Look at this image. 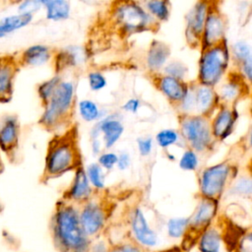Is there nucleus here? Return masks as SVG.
Segmentation results:
<instances>
[{"label": "nucleus", "instance_id": "f257e3e1", "mask_svg": "<svg viewBox=\"0 0 252 252\" xmlns=\"http://www.w3.org/2000/svg\"><path fill=\"white\" fill-rule=\"evenodd\" d=\"M51 233L60 252H88L91 246L90 238L82 228L79 211L73 205L57 207L51 220Z\"/></svg>", "mask_w": 252, "mask_h": 252}, {"label": "nucleus", "instance_id": "f03ea898", "mask_svg": "<svg viewBox=\"0 0 252 252\" xmlns=\"http://www.w3.org/2000/svg\"><path fill=\"white\" fill-rule=\"evenodd\" d=\"M77 160V150L72 139L55 138L50 142L45 158V178L55 177L66 172L76 164Z\"/></svg>", "mask_w": 252, "mask_h": 252}, {"label": "nucleus", "instance_id": "7ed1b4c3", "mask_svg": "<svg viewBox=\"0 0 252 252\" xmlns=\"http://www.w3.org/2000/svg\"><path fill=\"white\" fill-rule=\"evenodd\" d=\"M229 53L224 39L212 47L203 50L199 65L201 85L214 87L218 84L228 66Z\"/></svg>", "mask_w": 252, "mask_h": 252}, {"label": "nucleus", "instance_id": "20e7f679", "mask_svg": "<svg viewBox=\"0 0 252 252\" xmlns=\"http://www.w3.org/2000/svg\"><path fill=\"white\" fill-rule=\"evenodd\" d=\"M74 97L72 82L61 81L46 104L39 118V123L46 129L54 128L69 111Z\"/></svg>", "mask_w": 252, "mask_h": 252}, {"label": "nucleus", "instance_id": "39448f33", "mask_svg": "<svg viewBox=\"0 0 252 252\" xmlns=\"http://www.w3.org/2000/svg\"><path fill=\"white\" fill-rule=\"evenodd\" d=\"M181 133L194 152L205 151L212 142L211 124L202 115H189L182 118Z\"/></svg>", "mask_w": 252, "mask_h": 252}, {"label": "nucleus", "instance_id": "423d86ee", "mask_svg": "<svg viewBox=\"0 0 252 252\" xmlns=\"http://www.w3.org/2000/svg\"><path fill=\"white\" fill-rule=\"evenodd\" d=\"M229 171V164L226 162L204 169L200 179V192L203 198L217 200L224 190Z\"/></svg>", "mask_w": 252, "mask_h": 252}, {"label": "nucleus", "instance_id": "0eeeda50", "mask_svg": "<svg viewBox=\"0 0 252 252\" xmlns=\"http://www.w3.org/2000/svg\"><path fill=\"white\" fill-rule=\"evenodd\" d=\"M130 228L133 237L132 241L144 250L156 248L159 245L158 234L149 224L143 211L139 208L135 209L132 214Z\"/></svg>", "mask_w": 252, "mask_h": 252}, {"label": "nucleus", "instance_id": "6e6552de", "mask_svg": "<svg viewBox=\"0 0 252 252\" xmlns=\"http://www.w3.org/2000/svg\"><path fill=\"white\" fill-rule=\"evenodd\" d=\"M114 16L127 32L142 31L150 22L149 14L135 2L121 3L116 8Z\"/></svg>", "mask_w": 252, "mask_h": 252}, {"label": "nucleus", "instance_id": "1a4fd4ad", "mask_svg": "<svg viewBox=\"0 0 252 252\" xmlns=\"http://www.w3.org/2000/svg\"><path fill=\"white\" fill-rule=\"evenodd\" d=\"M105 218V212L101 205L95 202L86 203L79 212L82 228L89 238L97 235L101 231Z\"/></svg>", "mask_w": 252, "mask_h": 252}, {"label": "nucleus", "instance_id": "9d476101", "mask_svg": "<svg viewBox=\"0 0 252 252\" xmlns=\"http://www.w3.org/2000/svg\"><path fill=\"white\" fill-rule=\"evenodd\" d=\"M20 139V123L14 114H6L0 118V151L13 157L18 149Z\"/></svg>", "mask_w": 252, "mask_h": 252}, {"label": "nucleus", "instance_id": "9b49d317", "mask_svg": "<svg viewBox=\"0 0 252 252\" xmlns=\"http://www.w3.org/2000/svg\"><path fill=\"white\" fill-rule=\"evenodd\" d=\"M20 65L16 56H0V102L7 103L12 99L14 83Z\"/></svg>", "mask_w": 252, "mask_h": 252}, {"label": "nucleus", "instance_id": "f8f14e48", "mask_svg": "<svg viewBox=\"0 0 252 252\" xmlns=\"http://www.w3.org/2000/svg\"><path fill=\"white\" fill-rule=\"evenodd\" d=\"M224 31L225 22L223 17L219 11L209 8L201 36L203 50L220 43L224 39Z\"/></svg>", "mask_w": 252, "mask_h": 252}, {"label": "nucleus", "instance_id": "ddd939ff", "mask_svg": "<svg viewBox=\"0 0 252 252\" xmlns=\"http://www.w3.org/2000/svg\"><path fill=\"white\" fill-rule=\"evenodd\" d=\"M217 200L203 198L191 218H189V227L187 232L201 233L204 229L210 226L211 221L217 214Z\"/></svg>", "mask_w": 252, "mask_h": 252}, {"label": "nucleus", "instance_id": "4468645a", "mask_svg": "<svg viewBox=\"0 0 252 252\" xmlns=\"http://www.w3.org/2000/svg\"><path fill=\"white\" fill-rule=\"evenodd\" d=\"M51 50L49 46L44 44H32L20 52L16 59L19 65L37 67L47 63L51 58Z\"/></svg>", "mask_w": 252, "mask_h": 252}, {"label": "nucleus", "instance_id": "2eb2a0df", "mask_svg": "<svg viewBox=\"0 0 252 252\" xmlns=\"http://www.w3.org/2000/svg\"><path fill=\"white\" fill-rule=\"evenodd\" d=\"M208 10V3L198 2L189 12L187 16V33H189V39L194 37L195 40H201Z\"/></svg>", "mask_w": 252, "mask_h": 252}, {"label": "nucleus", "instance_id": "dca6fc26", "mask_svg": "<svg viewBox=\"0 0 252 252\" xmlns=\"http://www.w3.org/2000/svg\"><path fill=\"white\" fill-rule=\"evenodd\" d=\"M94 131L103 134V142L105 148H111L121 137L124 127L119 119L114 116H110L101 120L95 127Z\"/></svg>", "mask_w": 252, "mask_h": 252}, {"label": "nucleus", "instance_id": "f3484780", "mask_svg": "<svg viewBox=\"0 0 252 252\" xmlns=\"http://www.w3.org/2000/svg\"><path fill=\"white\" fill-rule=\"evenodd\" d=\"M158 88L171 101L180 102L184 98L189 87L182 81L165 75L159 78Z\"/></svg>", "mask_w": 252, "mask_h": 252}, {"label": "nucleus", "instance_id": "a211bd4d", "mask_svg": "<svg viewBox=\"0 0 252 252\" xmlns=\"http://www.w3.org/2000/svg\"><path fill=\"white\" fill-rule=\"evenodd\" d=\"M234 122L235 113L228 107H222L212 122V135L218 139H224L231 132Z\"/></svg>", "mask_w": 252, "mask_h": 252}, {"label": "nucleus", "instance_id": "6ab92c4d", "mask_svg": "<svg viewBox=\"0 0 252 252\" xmlns=\"http://www.w3.org/2000/svg\"><path fill=\"white\" fill-rule=\"evenodd\" d=\"M33 19V15L12 14L0 18V39L29 26Z\"/></svg>", "mask_w": 252, "mask_h": 252}, {"label": "nucleus", "instance_id": "aec40b11", "mask_svg": "<svg viewBox=\"0 0 252 252\" xmlns=\"http://www.w3.org/2000/svg\"><path fill=\"white\" fill-rule=\"evenodd\" d=\"M222 241L220 231L210 225L200 233L198 248L200 252H222Z\"/></svg>", "mask_w": 252, "mask_h": 252}, {"label": "nucleus", "instance_id": "412c9836", "mask_svg": "<svg viewBox=\"0 0 252 252\" xmlns=\"http://www.w3.org/2000/svg\"><path fill=\"white\" fill-rule=\"evenodd\" d=\"M91 193L92 189L86 171L81 165H79L76 170L73 185L70 188L69 197L73 201L82 202L88 200Z\"/></svg>", "mask_w": 252, "mask_h": 252}, {"label": "nucleus", "instance_id": "4be33fe9", "mask_svg": "<svg viewBox=\"0 0 252 252\" xmlns=\"http://www.w3.org/2000/svg\"><path fill=\"white\" fill-rule=\"evenodd\" d=\"M217 94L212 87L200 85L194 89L195 109L202 114V116L210 112L216 103Z\"/></svg>", "mask_w": 252, "mask_h": 252}, {"label": "nucleus", "instance_id": "5701e85b", "mask_svg": "<svg viewBox=\"0 0 252 252\" xmlns=\"http://www.w3.org/2000/svg\"><path fill=\"white\" fill-rule=\"evenodd\" d=\"M169 47L158 40H154L148 50L147 54V65L152 71L160 69L169 57Z\"/></svg>", "mask_w": 252, "mask_h": 252}, {"label": "nucleus", "instance_id": "b1692460", "mask_svg": "<svg viewBox=\"0 0 252 252\" xmlns=\"http://www.w3.org/2000/svg\"><path fill=\"white\" fill-rule=\"evenodd\" d=\"M45 9L46 19L50 21L65 20L70 15V3L66 0H46L42 1Z\"/></svg>", "mask_w": 252, "mask_h": 252}, {"label": "nucleus", "instance_id": "393cba45", "mask_svg": "<svg viewBox=\"0 0 252 252\" xmlns=\"http://www.w3.org/2000/svg\"><path fill=\"white\" fill-rule=\"evenodd\" d=\"M189 227V218H172L166 223L167 235L170 238L178 239L183 237Z\"/></svg>", "mask_w": 252, "mask_h": 252}, {"label": "nucleus", "instance_id": "a878e982", "mask_svg": "<svg viewBox=\"0 0 252 252\" xmlns=\"http://www.w3.org/2000/svg\"><path fill=\"white\" fill-rule=\"evenodd\" d=\"M79 112L81 117L88 122L97 120L101 116V110L97 104L90 99L81 100L79 103Z\"/></svg>", "mask_w": 252, "mask_h": 252}, {"label": "nucleus", "instance_id": "bb28decb", "mask_svg": "<svg viewBox=\"0 0 252 252\" xmlns=\"http://www.w3.org/2000/svg\"><path fill=\"white\" fill-rule=\"evenodd\" d=\"M60 82H61L60 77L54 76L37 86V94L40 100L42 101L43 105L48 102V100L50 99L51 95L53 94L56 87Z\"/></svg>", "mask_w": 252, "mask_h": 252}, {"label": "nucleus", "instance_id": "cd10ccee", "mask_svg": "<svg viewBox=\"0 0 252 252\" xmlns=\"http://www.w3.org/2000/svg\"><path fill=\"white\" fill-rule=\"evenodd\" d=\"M147 9L158 20L165 21L169 16V2L167 1H149Z\"/></svg>", "mask_w": 252, "mask_h": 252}, {"label": "nucleus", "instance_id": "c85d7f7f", "mask_svg": "<svg viewBox=\"0 0 252 252\" xmlns=\"http://www.w3.org/2000/svg\"><path fill=\"white\" fill-rule=\"evenodd\" d=\"M87 177L89 182L93 184L97 189H101L104 187V177L102 168L98 163H91L87 168Z\"/></svg>", "mask_w": 252, "mask_h": 252}, {"label": "nucleus", "instance_id": "c756f323", "mask_svg": "<svg viewBox=\"0 0 252 252\" xmlns=\"http://www.w3.org/2000/svg\"><path fill=\"white\" fill-rule=\"evenodd\" d=\"M241 94V87L235 81H230L222 86L220 89V96L221 99L225 100L226 102H231L240 95Z\"/></svg>", "mask_w": 252, "mask_h": 252}, {"label": "nucleus", "instance_id": "7c9ffc66", "mask_svg": "<svg viewBox=\"0 0 252 252\" xmlns=\"http://www.w3.org/2000/svg\"><path fill=\"white\" fill-rule=\"evenodd\" d=\"M178 139H179V134L177 131L173 129H163L159 131L156 136V140L158 144L163 149L176 144Z\"/></svg>", "mask_w": 252, "mask_h": 252}, {"label": "nucleus", "instance_id": "2f4dec72", "mask_svg": "<svg viewBox=\"0 0 252 252\" xmlns=\"http://www.w3.org/2000/svg\"><path fill=\"white\" fill-rule=\"evenodd\" d=\"M232 54L233 57L241 64L251 58L250 45L244 40H239L232 45Z\"/></svg>", "mask_w": 252, "mask_h": 252}, {"label": "nucleus", "instance_id": "473e14b6", "mask_svg": "<svg viewBox=\"0 0 252 252\" xmlns=\"http://www.w3.org/2000/svg\"><path fill=\"white\" fill-rule=\"evenodd\" d=\"M198 164L199 159L196 152L191 149L185 151L179 160V166L184 170H195L198 167Z\"/></svg>", "mask_w": 252, "mask_h": 252}, {"label": "nucleus", "instance_id": "72a5a7b5", "mask_svg": "<svg viewBox=\"0 0 252 252\" xmlns=\"http://www.w3.org/2000/svg\"><path fill=\"white\" fill-rule=\"evenodd\" d=\"M187 71H188L187 67L183 63L178 61L171 62L164 67V73L166 74V76L172 77L180 81L184 79Z\"/></svg>", "mask_w": 252, "mask_h": 252}, {"label": "nucleus", "instance_id": "f704fd0d", "mask_svg": "<svg viewBox=\"0 0 252 252\" xmlns=\"http://www.w3.org/2000/svg\"><path fill=\"white\" fill-rule=\"evenodd\" d=\"M41 8H43V6H42V1L40 0H25V1L18 2L17 13L33 15L35 12H37Z\"/></svg>", "mask_w": 252, "mask_h": 252}, {"label": "nucleus", "instance_id": "c9c22d12", "mask_svg": "<svg viewBox=\"0 0 252 252\" xmlns=\"http://www.w3.org/2000/svg\"><path fill=\"white\" fill-rule=\"evenodd\" d=\"M89 85L93 91H99L106 86L105 77L99 72H91L89 74Z\"/></svg>", "mask_w": 252, "mask_h": 252}, {"label": "nucleus", "instance_id": "e433bc0d", "mask_svg": "<svg viewBox=\"0 0 252 252\" xmlns=\"http://www.w3.org/2000/svg\"><path fill=\"white\" fill-rule=\"evenodd\" d=\"M109 252H146V250H144L133 241H129L117 244L109 248Z\"/></svg>", "mask_w": 252, "mask_h": 252}, {"label": "nucleus", "instance_id": "4c0bfd02", "mask_svg": "<svg viewBox=\"0 0 252 252\" xmlns=\"http://www.w3.org/2000/svg\"><path fill=\"white\" fill-rule=\"evenodd\" d=\"M117 162V156L114 153H104L98 158V164L100 167L111 169Z\"/></svg>", "mask_w": 252, "mask_h": 252}, {"label": "nucleus", "instance_id": "58836bf2", "mask_svg": "<svg viewBox=\"0 0 252 252\" xmlns=\"http://www.w3.org/2000/svg\"><path fill=\"white\" fill-rule=\"evenodd\" d=\"M153 148V139L150 137L138 139V150L141 156H148L151 154Z\"/></svg>", "mask_w": 252, "mask_h": 252}, {"label": "nucleus", "instance_id": "ea45409f", "mask_svg": "<svg viewBox=\"0 0 252 252\" xmlns=\"http://www.w3.org/2000/svg\"><path fill=\"white\" fill-rule=\"evenodd\" d=\"M235 193H239L242 195H250L251 193V181L250 179H239L237 183H235L234 187Z\"/></svg>", "mask_w": 252, "mask_h": 252}, {"label": "nucleus", "instance_id": "a19ab883", "mask_svg": "<svg viewBox=\"0 0 252 252\" xmlns=\"http://www.w3.org/2000/svg\"><path fill=\"white\" fill-rule=\"evenodd\" d=\"M252 244H251V234L248 232L246 235H243L239 240L237 245V252H251Z\"/></svg>", "mask_w": 252, "mask_h": 252}, {"label": "nucleus", "instance_id": "79ce46f5", "mask_svg": "<svg viewBox=\"0 0 252 252\" xmlns=\"http://www.w3.org/2000/svg\"><path fill=\"white\" fill-rule=\"evenodd\" d=\"M116 165L121 170H124V169L128 168L129 165H130V156H129V154L126 153V152H123L119 156H117Z\"/></svg>", "mask_w": 252, "mask_h": 252}, {"label": "nucleus", "instance_id": "37998d69", "mask_svg": "<svg viewBox=\"0 0 252 252\" xmlns=\"http://www.w3.org/2000/svg\"><path fill=\"white\" fill-rule=\"evenodd\" d=\"M140 100L138 98H130L128 99L124 104H123V109L125 111H128V112H132V113H136L137 110L139 109L140 107Z\"/></svg>", "mask_w": 252, "mask_h": 252}, {"label": "nucleus", "instance_id": "c03bdc74", "mask_svg": "<svg viewBox=\"0 0 252 252\" xmlns=\"http://www.w3.org/2000/svg\"><path fill=\"white\" fill-rule=\"evenodd\" d=\"M88 252H109V247L102 241H98L94 244H91Z\"/></svg>", "mask_w": 252, "mask_h": 252}, {"label": "nucleus", "instance_id": "a18cd8bd", "mask_svg": "<svg viewBox=\"0 0 252 252\" xmlns=\"http://www.w3.org/2000/svg\"><path fill=\"white\" fill-rule=\"evenodd\" d=\"M4 171V162L2 160V158H0V174Z\"/></svg>", "mask_w": 252, "mask_h": 252}, {"label": "nucleus", "instance_id": "49530a36", "mask_svg": "<svg viewBox=\"0 0 252 252\" xmlns=\"http://www.w3.org/2000/svg\"><path fill=\"white\" fill-rule=\"evenodd\" d=\"M2 209H3V207H2V204H1V203H0V212H1V211H2Z\"/></svg>", "mask_w": 252, "mask_h": 252}, {"label": "nucleus", "instance_id": "de8ad7c7", "mask_svg": "<svg viewBox=\"0 0 252 252\" xmlns=\"http://www.w3.org/2000/svg\"><path fill=\"white\" fill-rule=\"evenodd\" d=\"M167 252H173V251H167Z\"/></svg>", "mask_w": 252, "mask_h": 252}]
</instances>
